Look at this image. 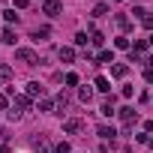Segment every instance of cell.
I'll use <instances>...</instances> for the list:
<instances>
[{"label": "cell", "mask_w": 153, "mask_h": 153, "mask_svg": "<svg viewBox=\"0 0 153 153\" xmlns=\"http://www.w3.org/2000/svg\"><path fill=\"white\" fill-rule=\"evenodd\" d=\"M15 57H18L21 63H30V66H33V63H39V60H36V51H30V48H18V51H15Z\"/></svg>", "instance_id": "1"}, {"label": "cell", "mask_w": 153, "mask_h": 153, "mask_svg": "<svg viewBox=\"0 0 153 153\" xmlns=\"http://www.w3.org/2000/svg\"><path fill=\"white\" fill-rule=\"evenodd\" d=\"M60 9H63V6L57 3V0H45V15L54 18V15H60Z\"/></svg>", "instance_id": "2"}, {"label": "cell", "mask_w": 153, "mask_h": 153, "mask_svg": "<svg viewBox=\"0 0 153 153\" xmlns=\"http://www.w3.org/2000/svg\"><path fill=\"white\" fill-rule=\"evenodd\" d=\"M27 96H45V87H42L39 81H30V84H27Z\"/></svg>", "instance_id": "3"}, {"label": "cell", "mask_w": 153, "mask_h": 153, "mask_svg": "<svg viewBox=\"0 0 153 153\" xmlns=\"http://www.w3.org/2000/svg\"><path fill=\"white\" fill-rule=\"evenodd\" d=\"M78 129H81V120H66L63 123V132H69V135H75Z\"/></svg>", "instance_id": "4"}, {"label": "cell", "mask_w": 153, "mask_h": 153, "mask_svg": "<svg viewBox=\"0 0 153 153\" xmlns=\"http://www.w3.org/2000/svg\"><path fill=\"white\" fill-rule=\"evenodd\" d=\"M120 120H123V123L129 126V123L135 120V108H120Z\"/></svg>", "instance_id": "5"}, {"label": "cell", "mask_w": 153, "mask_h": 153, "mask_svg": "<svg viewBox=\"0 0 153 153\" xmlns=\"http://www.w3.org/2000/svg\"><path fill=\"white\" fill-rule=\"evenodd\" d=\"M99 114H102V117H111V114H114V99H108V102H102V108H99Z\"/></svg>", "instance_id": "6"}, {"label": "cell", "mask_w": 153, "mask_h": 153, "mask_svg": "<svg viewBox=\"0 0 153 153\" xmlns=\"http://www.w3.org/2000/svg\"><path fill=\"white\" fill-rule=\"evenodd\" d=\"M0 39H3L6 45H15V33H12V27H6V30H3V36H0Z\"/></svg>", "instance_id": "7"}, {"label": "cell", "mask_w": 153, "mask_h": 153, "mask_svg": "<svg viewBox=\"0 0 153 153\" xmlns=\"http://www.w3.org/2000/svg\"><path fill=\"white\" fill-rule=\"evenodd\" d=\"M96 87H99L102 93H108V90H111V81H108V78H102V75H99V78H96Z\"/></svg>", "instance_id": "8"}, {"label": "cell", "mask_w": 153, "mask_h": 153, "mask_svg": "<svg viewBox=\"0 0 153 153\" xmlns=\"http://www.w3.org/2000/svg\"><path fill=\"white\" fill-rule=\"evenodd\" d=\"M111 75H114V78H123V75H126V66H123V63L111 66Z\"/></svg>", "instance_id": "9"}, {"label": "cell", "mask_w": 153, "mask_h": 153, "mask_svg": "<svg viewBox=\"0 0 153 153\" xmlns=\"http://www.w3.org/2000/svg\"><path fill=\"white\" fill-rule=\"evenodd\" d=\"M72 57H75V51H72V48H60V60H63V63H69Z\"/></svg>", "instance_id": "10"}, {"label": "cell", "mask_w": 153, "mask_h": 153, "mask_svg": "<svg viewBox=\"0 0 153 153\" xmlns=\"http://www.w3.org/2000/svg\"><path fill=\"white\" fill-rule=\"evenodd\" d=\"M30 105V96H15V108H27Z\"/></svg>", "instance_id": "11"}, {"label": "cell", "mask_w": 153, "mask_h": 153, "mask_svg": "<svg viewBox=\"0 0 153 153\" xmlns=\"http://www.w3.org/2000/svg\"><path fill=\"white\" fill-rule=\"evenodd\" d=\"M96 132H99V135H102V138H114V129H111V126H99V129H96Z\"/></svg>", "instance_id": "12"}, {"label": "cell", "mask_w": 153, "mask_h": 153, "mask_svg": "<svg viewBox=\"0 0 153 153\" xmlns=\"http://www.w3.org/2000/svg\"><path fill=\"white\" fill-rule=\"evenodd\" d=\"M15 18H18V15H15V9H6V12H3V21H6V24H12Z\"/></svg>", "instance_id": "13"}, {"label": "cell", "mask_w": 153, "mask_h": 153, "mask_svg": "<svg viewBox=\"0 0 153 153\" xmlns=\"http://www.w3.org/2000/svg\"><path fill=\"white\" fill-rule=\"evenodd\" d=\"M99 63H114V54H111V51H102V54H99Z\"/></svg>", "instance_id": "14"}, {"label": "cell", "mask_w": 153, "mask_h": 153, "mask_svg": "<svg viewBox=\"0 0 153 153\" xmlns=\"http://www.w3.org/2000/svg\"><path fill=\"white\" fill-rule=\"evenodd\" d=\"M90 96H93V90H90V87H84V90L78 93V99H81V102H90Z\"/></svg>", "instance_id": "15"}, {"label": "cell", "mask_w": 153, "mask_h": 153, "mask_svg": "<svg viewBox=\"0 0 153 153\" xmlns=\"http://www.w3.org/2000/svg\"><path fill=\"white\" fill-rule=\"evenodd\" d=\"M66 84H69V87H75V84H78V75L69 72V75H66Z\"/></svg>", "instance_id": "16"}, {"label": "cell", "mask_w": 153, "mask_h": 153, "mask_svg": "<svg viewBox=\"0 0 153 153\" xmlns=\"http://www.w3.org/2000/svg\"><path fill=\"white\" fill-rule=\"evenodd\" d=\"M90 39H87V33H78V36H75V45H87Z\"/></svg>", "instance_id": "17"}, {"label": "cell", "mask_w": 153, "mask_h": 153, "mask_svg": "<svg viewBox=\"0 0 153 153\" xmlns=\"http://www.w3.org/2000/svg\"><path fill=\"white\" fill-rule=\"evenodd\" d=\"M144 27H147V30H153V12H147V15H144Z\"/></svg>", "instance_id": "18"}, {"label": "cell", "mask_w": 153, "mask_h": 153, "mask_svg": "<svg viewBox=\"0 0 153 153\" xmlns=\"http://www.w3.org/2000/svg\"><path fill=\"white\" fill-rule=\"evenodd\" d=\"M105 12H108V6H105V3H99V6L93 9V15H105Z\"/></svg>", "instance_id": "19"}, {"label": "cell", "mask_w": 153, "mask_h": 153, "mask_svg": "<svg viewBox=\"0 0 153 153\" xmlns=\"http://www.w3.org/2000/svg\"><path fill=\"white\" fill-rule=\"evenodd\" d=\"M114 45H117V48H129V39H126V36H120V39H117Z\"/></svg>", "instance_id": "20"}, {"label": "cell", "mask_w": 153, "mask_h": 153, "mask_svg": "<svg viewBox=\"0 0 153 153\" xmlns=\"http://www.w3.org/2000/svg\"><path fill=\"white\" fill-rule=\"evenodd\" d=\"M12 6H15V9H24V6H27V0H12Z\"/></svg>", "instance_id": "21"}, {"label": "cell", "mask_w": 153, "mask_h": 153, "mask_svg": "<svg viewBox=\"0 0 153 153\" xmlns=\"http://www.w3.org/2000/svg\"><path fill=\"white\" fill-rule=\"evenodd\" d=\"M144 81H150V84H153V69H147V72H144Z\"/></svg>", "instance_id": "22"}, {"label": "cell", "mask_w": 153, "mask_h": 153, "mask_svg": "<svg viewBox=\"0 0 153 153\" xmlns=\"http://www.w3.org/2000/svg\"><path fill=\"white\" fill-rule=\"evenodd\" d=\"M57 153H69V144H57Z\"/></svg>", "instance_id": "23"}, {"label": "cell", "mask_w": 153, "mask_h": 153, "mask_svg": "<svg viewBox=\"0 0 153 153\" xmlns=\"http://www.w3.org/2000/svg\"><path fill=\"white\" fill-rule=\"evenodd\" d=\"M114 3H120V0H114Z\"/></svg>", "instance_id": "24"}]
</instances>
